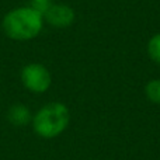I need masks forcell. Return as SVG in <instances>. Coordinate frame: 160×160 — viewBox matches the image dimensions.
Listing matches in <instances>:
<instances>
[{
  "label": "cell",
  "instance_id": "cell-8",
  "mask_svg": "<svg viewBox=\"0 0 160 160\" xmlns=\"http://www.w3.org/2000/svg\"><path fill=\"white\" fill-rule=\"evenodd\" d=\"M52 4V0H31V7H34L37 11L44 16V13L48 10V7Z\"/></svg>",
  "mask_w": 160,
  "mask_h": 160
},
{
  "label": "cell",
  "instance_id": "cell-1",
  "mask_svg": "<svg viewBox=\"0 0 160 160\" xmlns=\"http://www.w3.org/2000/svg\"><path fill=\"white\" fill-rule=\"evenodd\" d=\"M2 27L10 39L30 41L42 31L44 16L31 6L16 7L3 17Z\"/></svg>",
  "mask_w": 160,
  "mask_h": 160
},
{
  "label": "cell",
  "instance_id": "cell-3",
  "mask_svg": "<svg viewBox=\"0 0 160 160\" xmlns=\"http://www.w3.org/2000/svg\"><path fill=\"white\" fill-rule=\"evenodd\" d=\"M20 79H21L22 86L28 91L35 94H42L48 91V88L52 84V76L48 68L37 62L25 65L21 69Z\"/></svg>",
  "mask_w": 160,
  "mask_h": 160
},
{
  "label": "cell",
  "instance_id": "cell-5",
  "mask_svg": "<svg viewBox=\"0 0 160 160\" xmlns=\"http://www.w3.org/2000/svg\"><path fill=\"white\" fill-rule=\"evenodd\" d=\"M7 119L10 121V124L16 125V127H25L32 121V114L27 105L14 104L8 108Z\"/></svg>",
  "mask_w": 160,
  "mask_h": 160
},
{
  "label": "cell",
  "instance_id": "cell-2",
  "mask_svg": "<svg viewBox=\"0 0 160 160\" xmlns=\"http://www.w3.org/2000/svg\"><path fill=\"white\" fill-rule=\"evenodd\" d=\"M70 122V111L63 102L52 101L41 107L32 115V129L39 138L53 139L66 131Z\"/></svg>",
  "mask_w": 160,
  "mask_h": 160
},
{
  "label": "cell",
  "instance_id": "cell-6",
  "mask_svg": "<svg viewBox=\"0 0 160 160\" xmlns=\"http://www.w3.org/2000/svg\"><path fill=\"white\" fill-rule=\"evenodd\" d=\"M146 52L149 55V58L160 66V32L150 37L146 45Z\"/></svg>",
  "mask_w": 160,
  "mask_h": 160
},
{
  "label": "cell",
  "instance_id": "cell-7",
  "mask_svg": "<svg viewBox=\"0 0 160 160\" xmlns=\"http://www.w3.org/2000/svg\"><path fill=\"white\" fill-rule=\"evenodd\" d=\"M145 96L153 104H160V79H153L146 83Z\"/></svg>",
  "mask_w": 160,
  "mask_h": 160
},
{
  "label": "cell",
  "instance_id": "cell-4",
  "mask_svg": "<svg viewBox=\"0 0 160 160\" xmlns=\"http://www.w3.org/2000/svg\"><path fill=\"white\" fill-rule=\"evenodd\" d=\"M76 13L70 6L62 3H52L44 13V21L56 28H66L75 22Z\"/></svg>",
  "mask_w": 160,
  "mask_h": 160
}]
</instances>
